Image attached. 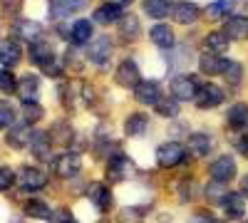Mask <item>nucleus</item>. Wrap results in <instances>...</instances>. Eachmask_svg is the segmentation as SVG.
I'll use <instances>...</instances> for the list:
<instances>
[{
  "label": "nucleus",
  "instance_id": "nucleus-35",
  "mask_svg": "<svg viewBox=\"0 0 248 223\" xmlns=\"http://www.w3.org/2000/svg\"><path fill=\"white\" fill-rule=\"evenodd\" d=\"M231 5H233V0H214V3L206 8V15L209 17H223V15L231 13Z\"/></svg>",
  "mask_w": 248,
  "mask_h": 223
},
{
  "label": "nucleus",
  "instance_id": "nucleus-3",
  "mask_svg": "<svg viewBox=\"0 0 248 223\" xmlns=\"http://www.w3.org/2000/svg\"><path fill=\"white\" fill-rule=\"evenodd\" d=\"M171 94L174 99H181V102H189V99H196L199 94V82L191 74H179L171 79Z\"/></svg>",
  "mask_w": 248,
  "mask_h": 223
},
{
  "label": "nucleus",
  "instance_id": "nucleus-27",
  "mask_svg": "<svg viewBox=\"0 0 248 223\" xmlns=\"http://www.w3.org/2000/svg\"><path fill=\"white\" fill-rule=\"evenodd\" d=\"M203 47L211 55H221L229 50V37H226V32H209L203 37Z\"/></svg>",
  "mask_w": 248,
  "mask_h": 223
},
{
  "label": "nucleus",
  "instance_id": "nucleus-9",
  "mask_svg": "<svg viewBox=\"0 0 248 223\" xmlns=\"http://www.w3.org/2000/svg\"><path fill=\"white\" fill-rule=\"evenodd\" d=\"M141 82V74H139V67L134 59H124V62L117 67V85L119 87H137Z\"/></svg>",
  "mask_w": 248,
  "mask_h": 223
},
{
  "label": "nucleus",
  "instance_id": "nucleus-19",
  "mask_svg": "<svg viewBox=\"0 0 248 223\" xmlns=\"http://www.w3.org/2000/svg\"><path fill=\"white\" fill-rule=\"evenodd\" d=\"M30 139H32V124L10 127V132H8V144H10L13 149H25V147H30Z\"/></svg>",
  "mask_w": 248,
  "mask_h": 223
},
{
  "label": "nucleus",
  "instance_id": "nucleus-34",
  "mask_svg": "<svg viewBox=\"0 0 248 223\" xmlns=\"http://www.w3.org/2000/svg\"><path fill=\"white\" fill-rule=\"evenodd\" d=\"M223 77H226V82H229L231 87H238L241 79H243V67H241L238 62H226Z\"/></svg>",
  "mask_w": 248,
  "mask_h": 223
},
{
  "label": "nucleus",
  "instance_id": "nucleus-17",
  "mask_svg": "<svg viewBox=\"0 0 248 223\" xmlns=\"http://www.w3.org/2000/svg\"><path fill=\"white\" fill-rule=\"evenodd\" d=\"M87 5V0H52L50 3V15L52 17H67Z\"/></svg>",
  "mask_w": 248,
  "mask_h": 223
},
{
  "label": "nucleus",
  "instance_id": "nucleus-16",
  "mask_svg": "<svg viewBox=\"0 0 248 223\" xmlns=\"http://www.w3.org/2000/svg\"><path fill=\"white\" fill-rule=\"evenodd\" d=\"M226 124H229L233 132L248 129V104L238 102V104L229 107V117H226Z\"/></svg>",
  "mask_w": 248,
  "mask_h": 223
},
{
  "label": "nucleus",
  "instance_id": "nucleus-14",
  "mask_svg": "<svg viewBox=\"0 0 248 223\" xmlns=\"http://www.w3.org/2000/svg\"><path fill=\"white\" fill-rule=\"evenodd\" d=\"M87 198L92 201L99 211H109V206H112V193H109V189H107L105 184H97V181L87 186Z\"/></svg>",
  "mask_w": 248,
  "mask_h": 223
},
{
  "label": "nucleus",
  "instance_id": "nucleus-4",
  "mask_svg": "<svg viewBox=\"0 0 248 223\" xmlns=\"http://www.w3.org/2000/svg\"><path fill=\"white\" fill-rule=\"evenodd\" d=\"M112 40L107 37V35H99L94 43L90 45V50H87V57L92 59V62L97 65V67H102L105 70L107 65H109V57H112Z\"/></svg>",
  "mask_w": 248,
  "mask_h": 223
},
{
  "label": "nucleus",
  "instance_id": "nucleus-32",
  "mask_svg": "<svg viewBox=\"0 0 248 223\" xmlns=\"http://www.w3.org/2000/svg\"><path fill=\"white\" fill-rule=\"evenodd\" d=\"M25 213L30 218H50L52 216V211H50V206L45 204V201H28V204H25Z\"/></svg>",
  "mask_w": 248,
  "mask_h": 223
},
{
  "label": "nucleus",
  "instance_id": "nucleus-23",
  "mask_svg": "<svg viewBox=\"0 0 248 223\" xmlns=\"http://www.w3.org/2000/svg\"><path fill=\"white\" fill-rule=\"evenodd\" d=\"M124 132H127L129 136H141V134H147L149 132V117L147 114H129L127 121H124Z\"/></svg>",
  "mask_w": 248,
  "mask_h": 223
},
{
  "label": "nucleus",
  "instance_id": "nucleus-7",
  "mask_svg": "<svg viewBox=\"0 0 248 223\" xmlns=\"http://www.w3.org/2000/svg\"><path fill=\"white\" fill-rule=\"evenodd\" d=\"M132 171H134V164H132V159L124 156V154H114L107 164V178L109 181H124Z\"/></svg>",
  "mask_w": 248,
  "mask_h": 223
},
{
  "label": "nucleus",
  "instance_id": "nucleus-46",
  "mask_svg": "<svg viewBox=\"0 0 248 223\" xmlns=\"http://www.w3.org/2000/svg\"><path fill=\"white\" fill-rule=\"evenodd\" d=\"M241 186H243V196H248V174L243 176V181H241Z\"/></svg>",
  "mask_w": 248,
  "mask_h": 223
},
{
  "label": "nucleus",
  "instance_id": "nucleus-43",
  "mask_svg": "<svg viewBox=\"0 0 248 223\" xmlns=\"http://www.w3.org/2000/svg\"><path fill=\"white\" fill-rule=\"evenodd\" d=\"M43 72H45L47 77H60V74H62V67H60V62H55V59H52L47 67H43Z\"/></svg>",
  "mask_w": 248,
  "mask_h": 223
},
{
  "label": "nucleus",
  "instance_id": "nucleus-28",
  "mask_svg": "<svg viewBox=\"0 0 248 223\" xmlns=\"http://www.w3.org/2000/svg\"><path fill=\"white\" fill-rule=\"evenodd\" d=\"M90 37H92V23H90V20H77V23L70 28V40L75 45L90 43Z\"/></svg>",
  "mask_w": 248,
  "mask_h": 223
},
{
  "label": "nucleus",
  "instance_id": "nucleus-40",
  "mask_svg": "<svg viewBox=\"0 0 248 223\" xmlns=\"http://www.w3.org/2000/svg\"><path fill=\"white\" fill-rule=\"evenodd\" d=\"M15 184V174L8 166H0V191H10Z\"/></svg>",
  "mask_w": 248,
  "mask_h": 223
},
{
  "label": "nucleus",
  "instance_id": "nucleus-12",
  "mask_svg": "<svg viewBox=\"0 0 248 223\" xmlns=\"http://www.w3.org/2000/svg\"><path fill=\"white\" fill-rule=\"evenodd\" d=\"M134 94H137V102L141 104H159V99H161V89L159 85L154 82V79H149V82H139L134 87Z\"/></svg>",
  "mask_w": 248,
  "mask_h": 223
},
{
  "label": "nucleus",
  "instance_id": "nucleus-41",
  "mask_svg": "<svg viewBox=\"0 0 248 223\" xmlns=\"http://www.w3.org/2000/svg\"><path fill=\"white\" fill-rule=\"evenodd\" d=\"M50 221L52 223H77V218L67 211V208H60V211H55L52 216H50Z\"/></svg>",
  "mask_w": 248,
  "mask_h": 223
},
{
  "label": "nucleus",
  "instance_id": "nucleus-6",
  "mask_svg": "<svg viewBox=\"0 0 248 223\" xmlns=\"http://www.w3.org/2000/svg\"><path fill=\"white\" fill-rule=\"evenodd\" d=\"M52 169H55V174L60 178H75L79 174V169H82V159H79V154L67 151V154H62V156L55 159Z\"/></svg>",
  "mask_w": 248,
  "mask_h": 223
},
{
  "label": "nucleus",
  "instance_id": "nucleus-13",
  "mask_svg": "<svg viewBox=\"0 0 248 223\" xmlns=\"http://www.w3.org/2000/svg\"><path fill=\"white\" fill-rule=\"evenodd\" d=\"M15 94H17L20 99H23L25 104L35 102L37 94H40V79H37L35 74H25V77L17 82V92H15Z\"/></svg>",
  "mask_w": 248,
  "mask_h": 223
},
{
  "label": "nucleus",
  "instance_id": "nucleus-37",
  "mask_svg": "<svg viewBox=\"0 0 248 223\" xmlns=\"http://www.w3.org/2000/svg\"><path fill=\"white\" fill-rule=\"evenodd\" d=\"M23 117H25L28 124H35V121L43 119V107H40L37 102H30V104L23 107Z\"/></svg>",
  "mask_w": 248,
  "mask_h": 223
},
{
  "label": "nucleus",
  "instance_id": "nucleus-39",
  "mask_svg": "<svg viewBox=\"0 0 248 223\" xmlns=\"http://www.w3.org/2000/svg\"><path fill=\"white\" fill-rule=\"evenodd\" d=\"M13 119H15L13 107H10V104H5V102H0V129L13 127Z\"/></svg>",
  "mask_w": 248,
  "mask_h": 223
},
{
  "label": "nucleus",
  "instance_id": "nucleus-30",
  "mask_svg": "<svg viewBox=\"0 0 248 223\" xmlns=\"http://www.w3.org/2000/svg\"><path fill=\"white\" fill-rule=\"evenodd\" d=\"M174 5L169 3V0H144V13L152 15V17H164V15H169Z\"/></svg>",
  "mask_w": 248,
  "mask_h": 223
},
{
  "label": "nucleus",
  "instance_id": "nucleus-47",
  "mask_svg": "<svg viewBox=\"0 0 248 223\" xmlns=\"http://www.w3.org/2000/svg\"><path fill=\"white\" fill-rule=\"evenodd\" d=\"M246 3H248V0H246Z\"/></svg>",
  "mask_w": 248,
  "mask_h": 223
},
{
  "label": "nucleus",
  "instance_id": "nucleus-33",
  "mask_svg": "<svg viewBox=\"0 0 248 223\" xmlns=\"http://www.w3.org/2000/svg\"><path fill=\"white\" fill-rule=\"evenodd\" d=\"M122 37H127V40H137L139 37V20L134 15H127V17H122Z\"/></svg>",
  "mask_w": 248,
  "mask_h": 223
},
{
  "label": "nucleus",
  "instance_id": "nucleus-44",
  "mask_svg": "<svg viewBox=\"0 0 248 223\" xmlns=\"http://www.w3.org/2000/svg\"><path fill=\"white\" fill-rule=\"evenodd\" d=\"M189 223H214V218H211L209 213H196Z\"/></svg>",
  "mask_w": 248,
  "mask_h": 223
},
{
  "label": "nucleus",
  "instance_id": "nucleus-45",
  "mask_svg": "<svg viewBox=\"0 0 248 223\" xmlns=\"http://www.w3.org/2000/svg\"><path fill=\"white\" fill-rule=\"evenodd\" d=\"M238 151H241L243 156H248V134L241 136V141H238Z\"/></svg>",
  "mask_w": 248,
  "mask_h": 223
},
{
  "label": "nucleus",
  "instance_id": "nucleus-8",
  "mask_svg": "<svg viewBox=\"0 0 248 223\" xmlns=\"http://www.w3.org/2000/svg\"><path fill=\"white\" fill-rule=\"evenodd\" d=\"M223 102V89L216 87V85H201L199 87V94H196V107L199 109H214Z\"/></svg>",
  "mask_w": 248,
  "mask_h": 223
},
{
  "label": "nucleus",
  "instance_id": "nucleus-31",
  "mask_svg": "<svg viewBox=\"0 0 248 223\" xmlns=\"http://www.w3.org/2000/svg\"><path fill=\"white\" fill-rule=\"evenodd\" d=\"M70 139H72V129L67 124H55L52 127V132H50V141H52V144L65 147V144H70Z\"/></svg>",
  "mask_w": 248,
  "mask_h": 223
},
{
  "label": "nucleus",
  "instance_id": "nucleus-10",
  "mask_svg": "<svg viewBox=\"0 0 248 223\" xmlns=\"http://www.w3.org/2000/svg\"><path fill=\"white\" fill-rule=\"evenodd\" d=\"M171 13H174V20H176L179 25H191V23H196V20H199L201 8L196 3H189V0H181V3H176L171 8Z\"/></svg>",
  "mask_w": 248,
  "mask_h": 223
},
{
  "label": "nucleus",
  "instance_id": "nucleus-11",
  "mask_svg": "<svg viewBox=\"0 0 248 223\" xmlns=\"http://www.w3.org/2000/svg\"><path fill=\"white\" fill-rule=\"evenodd\" d=\"M13 32L15 37L20 40H25V43H37L40 35H43V28H40V23H35V20H15V25H13Z\"/></svg>",
  "mask_w": 248,
  "mask_h": 223
},
{
  "label": "nucleus",
  "instance_id": "nucleus-24",
  "mask_svg": "<svg viewBox=\"0 0 248 223\" xmlns=\"http://www.w3.org/2000/svg\"><path fill=\"white\" fill-rule=\"evenodd\" d=\"M199 67H201L203 74H223L226 59H221L218 55H211V52H203L199 57Z\"/></svg>",
  "mask_w": 248,
  "mask_h": 223
},
{
  "label": "nucleus",
  "instance_id": "nucleus-48",
  "mask_svg": "<svg viewBox=\"0 0 248 223\" xmlns=\"http://www.w3.org/2000/svg\"><path fill=\"white\" fill-rule=\"evenodd\" d=\"M246 223H248V221H246Z\"/></svg>",
  "mask_w": 248,
  "mask_h": 223
},
{
  "label": "nucleus",
  "instance_id": "nucleus-21",
  "mask_svg": "<svg viewBox=\"0 0 248 223\" xmlns=\"http://www.w3.org/2000/svg\"><path fill=\"white\" fill-rule=\"evenodd\" d=\"M149 40H152L156 47H161V50H171V45H174V32H171L169 25L159 23V25H154V28L149 30Z\"/></svg>",
  "mask_w": 248,
  "mask_h": 223
},
{
  "label": "nucleus",
  "instance_id": "nucleus-1",
  "mask_svg": "<svg viewBox=\"0 0 248 223\" xmlns=\"http://www.w3.org/2000/svg\"><path fill=\"white\" fill-rule=\"evenodd\" d=\"M17 181H20V189L23 191L35 193V191H43L47 186V174L43 169H35V166H23L17 174Z\"/></svg>",
  "mask_w": 248,
  "mask_h": 223
},
{
  "label": "nucleus",
  "instance_id": "nucleus-22",
  "mask_svg": "<svg viewBox=\"0 0 248 223\" xmlns=\"http://www.w3.org/2000/svg\"><path fill=\"white\" fill-rule=\"evenodd\" d=\"M226 37L229 40H246L248 37V17L243 15H233L229 17V23H226Z\"/></svg>",
  "mask_w": 248,
  "mask_h": 223
},
{
  "label": "nucleus",
  "instance_id": "nucleus-2",
  "mask_svg": "<svg viewBox=\"0 0 248 223\" xmlns=\"http://www.w3.org/2000/svg\"><path fill=\"white\" fill-rule=\"evenodd\" d=\"M184 159H186V149L179 144V141H167V144H161L156 149V161H159V166H164V169L179 166Z\"/></svg>",
  "mask_w": 248,
  "mask_h": 223
},
{
  "label": "nucleus",
  "instance_id": "nucleus-18",
  "mask_svg": "<svg viewBox=\"0 0 248 223\" xmlns=\"http://www.w3.org/2000/svg\"><path fill=\"white\" fill-rule=\"evenodd\" d=\"M221 206H223V211H226V216H229V218H241L246 213L243 193H223Z\"/></svg>",
  "mask_w": 248,
  "mask_h": 223
},
{
  "label": "nucleus",
  "instance_id": "nucleus-26",
  "mask_svg": "<svg viewBox=\"0 0 248 223\" xmlns=\"http://www.w3.org/2000/svg\"><path fill=\"white\" fill-rule=\"evenodd\" d=\"M186 147H189V154H194V156H206L214 149L209 134H191L189 141H186Z\"/></svg>",
  "mask_w": 248,
  "mask_h": 223
},
{
  "label": "nucleus",
  "instance_id": "nucleus-20",
  "mask_svg": "<svg viewBox=\"0 0 248 223\" xmlns=\"http://www.w3.org/2000/svg\"><path fill=\"white\" fill-rule=\"evenodd\" d=\"M50 134H43V132H32V139H30V151L35 154V159L40 161H50Z\"/></svg>",
  "mask_w": 248,
  "mask_h": 223
},
{
  "label": "nucleus",
  "instance_id": "nucleus-29",
  "mask_svg": "<svg viewBox=\"0 0 248 223\" xmlns=\"http://www.w3.org/2000/svg\"><path fill=\"white\" fill-rule=\"evenodd\" d=\"M119 17H122V5L119 3H105L94 13V20L97 23H105V25L114 23V20H119Z\"/></svg>",
  "mask_w": 248,
  "mask_h": 223
},
{
  "label": "nucleus",
  "instance_id": "nucleus-25",
  "mask_svg": "<svg viewBox=\"0 0 248 223\" xmlns=\"http://www.w3.org/2000/svg\"><path fill=\"white\" fill-rule=\"evenodd\" d=\"M30 59H32L37 67H47L52 59H55L52 47L45 45V43H32V45H30Z\"/></svg>",
  "mask_w": 248,
  "mask_h": 223
},
{
  "label": "nucleus",
  "instance_id": "nucleus-5",
  "mask_svg": "<svg viewBox=\"0 0 248 223\" xmlns=\"http://www.w3.org/2000/svg\"><path fill=\"white\" fill-rule=\"evenodd\" d=\"M209 176L216 181V184H229V181L236 176V161L226 154V156H218L214 164L209 166Z\"/></svg>",
  "mask_w": 248,
  "mask_h": 223
},
{
  "label": "nucleus",
  "instance_id": "nucleus-15",
  "mask_svg": "<svg viewBox=\"0 0 248 223\" xmlns=\"http://www.w3.org/2000/svg\"><path fill=\"white\" fill-rule=\"evenodd\" d=\"M23 57V47L15 40H0V65L5 67H15Z\"/></svg>",
  "mask_w": 248,
  "mask_h": 223
},
{
  "label": "nucleus",
  "instance_id": "nucleus-36",
  "mask_svg": "<svg viewBox=\"0 0 248 223\" xmlns=\"http://www.w3.org/2000/svg\"><path fill=\"white\" fill-rule=\"evenodd\" d=\"M0 92H3V94L17 92V79L13 77L10 70H3V72H0Z\"/></svg>",
  "mask_w": 248,
  "mask_h": 223
},
{
  "label": "nucleus",
  "instance_id": "nucleus-38",
  "mask_svg": "<svg viewBox=\"0 0 248 223\" xmlns=\"http://www.w3.org/2000/svg\"><path fill=\"white\" fill-rule=\"evenodd\" d=\"M156 112H159L161 117H176V114H179V104H176V99H159Z\"/></svg>",
  "mask_w": 248,
  "mask_h": 223
},
{
  "label": "nucleus",
  "instance_id": "nucleus-42",
  "mask_svg": "<svg viewBox=\"0 0 248 223\" xmlns=\"http://www.w3.org/2000/svg\"><path fill=\"white\" fill-rule=\"evenodd\" d=\"M23 5H25V0H0V8L5 13H20Z\"/></svg>",
  "mask_w": 248,
  "mask_h": 223
}]
</instances>
